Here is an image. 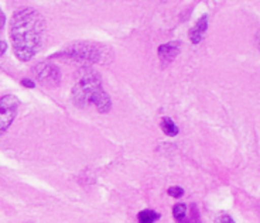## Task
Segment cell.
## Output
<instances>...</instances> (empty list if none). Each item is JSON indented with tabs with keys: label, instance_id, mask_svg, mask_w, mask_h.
<instances>
[{
	"label": "cell",
	"instance_id": "obj_5",
	"mask_svg": "<svg viewBox=\"0 0 260 223\" xmlns=\"http://www.w3.org/2000/svg\"><path fill=\"white\" fill-rule=\"evenodd\" d=\"M62 55H68L77 61H88V62H98L101 59V51L91 44H75L68 50V53H62Z\"/></svg>",
	"mask_w": 260,
	"mask_h": 223
},
{
	"label": "cell",
	"instance_id": "obj_2",
	"mask_svg": "<svg viewBox=\"0 0 260 223\" xmlns=\"http://www.w3.org/2000/svg\"><path fill=\"white\" fill-rule=\"evenodd\" d=\"M72 100L79 107L93 105L101 113H108L112 107L111 96L102 88L101 75L92 68L84 69L78 84L72 89Z\"/></svg>",
	"mask_w": 260,
	"mask_h": 223
},
{
	"label": "cell",
	"instance_id": "obj_10",
	"mask_svg": "<svg viewBox=\"0 0 260 223\" xmlns=\"http://www.w3.org/2000/svg\"><path fill=\"white\" fill-rule=\"evenodd\" d=\"M187 212H188V206L185 204H177L174 205V208H173V216L176 219L177 222L180 223L185 217L187 215Z\"/></svg>",
	"mask_w": 260,
	"mask_h": 223
},
{
	"label": "cell",
	"instance_id": "obj_13",
	"mask_svg": "<svg viewBox=\"0 0 260 223\" xmlns=\"http://www.w3.org/2000/svg\"><path fill=\"white\" fill-rule=\"evenodd\" d=\"M169 195L174 198H181L184 195V190L181 187H171V188H169Z\"/></svg>",
	"mask_w": 260,
	"mask_h": 223
},
{
	"label": "cell",
	"instance_id": "obj_9",
	"mask_svg": "<svg viewBox=\"0 0 260 223\" xmlns=\"http://www.w3.org/2000/svg\"><path fill=\"white\" fill-rule=\"evenodd\" d=\"M158 219H160V213H157L156 210L153 209H144L139 212L137 215L139 223H156Z\"/></svg>",
	"mask_w": 260,
	"mask_h": 223
},
{
	"label": "cell",
	"instance_id": "obj_7",
	"mask_svg": "<svg viewBox=\"0 0 260 223\" xmlns=\"http://www.w3.org/2000/svg\"><path fill=\"white\" fill-rule=\"evenodd\" d=\"M207 28H208V16L205 14V16L200 17V20L197 21V24L188 31L189 41L192 44H200L205 33H207Z\"/></svg>",
	"mask_w": 260,
	"mask_h": 223
},
{
	"label": "cell",
	"instance_id": "obj_4",
	"mask_svg": "<svg viewBox=\"0 0 260 223\" xmlns=\"http://www.w3.org/2000/svg\"><path fill=\"white\" fill-rule=\"evenodd\" d=\"M34 72L40 84L46 88H57L61 84V71L54 64L39 62V65L34 68Z\"/></svg>",
	"mask_w": 260,
	"mask_h": 223
},
{
	"label": "cell",
	"instance_id": "obj_15",
	"mask_svg": "<svg viewBox=\"0 0 260 223\" xmlns=\"http://www.w3.org/2000/svg\"><path fill=\"white\" fill-rule=\"evenodd\" d=\"M21 84L26 86V88H34V86H36V84L32 82L31 79H23V81H21Z\"/></svg>",
	"mask_w": 260,
	"mask_h": 223
},
{
	"label": "cell",
	"instance_id": "obj_3",
	"mask_svg": "<svg viewBox=\"0 0 260 223\" xmlns=\"http://www.w3.org/2000/svg\"><path fill=\"white\" fill-rule=\"evenodd\" d=\"M20 100L14 95H5L0 98V136L12 126L19 110Z\"/></svg>",
	"mask_w": 260,
	"mask_h": 223
},
{
	"label": "cell",
	"instance_id": "obj_1",
	"mask_svg": "<svg viewBox=\"0 0 260 223\" xmlns=\"http://www.w3.org/2000/svg\"><path fill=\"white\" fill-rule=\"evenodd\" d=\"M46 34V20L34 7H23L10 21V39L14 55L27 62L39 53Z\"/></svg>",
	"mask_w": 260,
	"mask_h": 223
},
{
	"label": "cell",
	"instance_id": "obj_11",
	"mask_svg": "<svg viewBox=\"0 0 260 223\" xmlns=\"http://www.w3.org/2000/svg\"><path fill=\"white\" fill-rule=\"evenodd\" d=\"M180 223H201V219H200V215H198V210H197V208H195L194 205H191V215H188V212H187L185 217H184Z\"/></svg>",
	"mask_w": 260,
	"mask_h": 223
},
{
	"label": "cell",
	"instance_id": "obj_12",
	"mask_svg": "<svg viewBox=\"0 0 260 223\" xmlns=\"http://www.w3.org/2000/svg\"><path fill=\"white\" fill-rule=\"evenodd\" d=\"M5 23H6V17H5V13L0 10V31L3 30ZM6 50H7V43L5 41V40H0V55H3V54L6 53Z\"/></svg>",
	"mask_w": 260,
	"mask_h": 223
},
{
	"label": "cell",
	"instance_id": "obj_14",
	"mask_svg": "<svg viewBox=\"0 0 260 223\" xmlns=\"http://www.w3.org/2000/svg\"><path fill=\"white\" fill-rule=\"evenodd\" d=\"M215 223H235V222H234V219L229 216V215H226V213H222V215H219V216L216 217Z\"/></svg>",
	"mask_w": 260,
	"mask_h": 223
},
{
	"label": "cell",
	"instance_id": "obj_8",
	"mask_svg": "<svg viewBox=\"0 0 260 223\" xmlns=\"http://www.w3.org/2000/svg\"><path fill=\"white\" fill-rule=\"evenodd\" d=\"M160 125H161V130L164 131V134L169 136V137H176L178 131H180L178 126L174 123V120L171 118H162Z\"/></svg>",
	"mask_w": 260,
	"mask_h": 223
},
{
	"label": "cell",
	"instance_id": "obj_6",
	"mask_svg": "<svg viewBox=\"0 0 260 223\" xmlns=\"http://www.w3.org/2000/svg\"><path fill=\"white\" fill-rule=\"evenodd\" d=\"M157 53H158V58L161 59L162 66H167L176 59V57L180 53V47L177 43H167V44H162V46L158 47Z\"/></svg>",
	"mask_w": 260,
	"mask_h": 223
}]
</instances>
